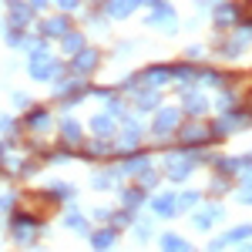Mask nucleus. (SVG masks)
Wrapping results in <instances>:
<instances>
[{"label": "nucleus", "mask_w": 252, "mask_h": 252, "mask_svg": "<svg viewBox=\"0 0 252 252\" xmlns=\"http://www.w3.org/2000/svg\"><path fill=\"white\" fill-rule=\"evenodd\" d=\"M195 155H168V161H165V175L172 178V182H182V178H189V172L195 168V161H192Z\"/></svg>", "instance_id": "obj_1"}, {"label": "nucleus", "mask_w": 252, "mask_h": 252, "mask_svg": "<svg viewBox=\"0 0 252 252\" xmlns=\"http://www.w3.org/2000/svg\"><path fill=\"white\" fill-rule=\"evenodd\" d=\"M51 74H58V64L47 58L44 47H37V51H34V61H31V78L44 81V78H51Z\"/></svg>", "instance_id": "obj_3"}, {"label": "nucleus", "mask_w": 252, "mask_h": 252, "mask_svg": "<svg viewBox=\"0 0 252 252\" xmlns=\"http://www.w3.org/2000/svg\"><path fill=\"white\" fill-rule=\"evenodd\" d=\"M161 252H195L189 242H182L175 232H165L161 235Z\"/></svg>", "instance_id": "obj_13"}, {"label": "nucleus", "mask_w": 252, "mask_h": 252, "mask_svg": "<svg viewBox=\"0 0 252 252\" xmlns=\"http://www.w3.org/2000/svg\"><path fill=\"white\" fill-rule=\"evenodd\" d=\"M74 189L67 185V182H58V185H51V198H71Z\"/></svg>", "instance_id": "obj_26"}, {"label": "nucleus", "mask_w": 252, "mask_h": 252, "mask_svg": "<svg viewBox=\"0 0 252 252\" xmlns=\"http://www.w3.org/2000/svg\"><path fill=\"white\" fill-rule=\"evenodd\" d=\"M97 54L94 51H81V54H74V58H71V67H74V74H81V78H84V74H91V71H94L97 67Z\"/></svg>", "instance_id": "obj_8"}, {"label": "nucleus", "mask_w": 252, "mask_h": 252, "mask_svg": "<svg viewBox=\"0 0 252 252\" xmlns=\"http://www.w3.org/2000/svg\"><path fill=\"white\" fill-rule=\"evenodd\" d=\"M67 225H71L74 232H88V222H84V219H78V215H67Z\"/></svg>", "instance_id": "obj_29"}, {"label": "nucleus", "mask_w": 252, "mask_h": 252, "mask_svg": "<svg viewBox=\"0 0 252 252\" xmlns=\"http://www.w3.org/2000/svg\"><path fill=\"white\" fill-rule=\"evenodd\" d=\"M239 202H246V205H252V192H242V195H239Z\"/></svg>", "instance_id": "obj_35"}, {"label": "nucleus", "mask_w": 252, "mask_h": 252, "mask_svg": "<svg viewBox=\"0 0 252 252\" xmlns=\"http://www.w3.org/2000/svg\"><path fill=\"white\" fill-rule=\"evenodd\" d=\"M152 209H155V215H161V219H172V215L178 212V202H175L172 195H158L155 202H152Z\"/></svg>", "instance_id": "obj_11"}, {"label": "nucleus", "mask_w": 252, "mask_h": 252, "mask_svg": "<svg viewBox=\"0 0 252 252\" xmlns=\"http://www.w3.org/2000/svg\"><path fill=\"white\" fill-rule=\"evenodd\" d=\"M91 131H94L97 138H111V135H115V118L97 115L94 121H91Z\"/></svg>", "instance_id": "obj_12"}, {"label": "nucleus", "mask_w": 252, "mask_h": 252, "mask_svg": "<svg viewBox=\"0 0 252 252\" xmlns=\"http://www.w3.org/2000/svg\"><path fill=\"white\" fill-rule=\"evenodd\" d=\"M10 205H14V198H10V195H0V212H7Z\"/></svg>", "instance_id": "obj_32"}, {"label": "nucleus", "mask_w": 252, "mask_h": 252, "mask_svg": "<svg viewBox=\"0 0 252 252\" xmlns=\"http://www.w3.org/2000/svg\"><path fill=\"white\" fill-rule=\"evenodd\" d=\"M168 78H172V67H148L145 74H141V81L148 84V88H158V84H168Z\"/></svg>", "instance_id": "obj_10"}, {"label": "nucleus", "mask_w": 252, "mask_h": 252, "mask_svg": "<svg viewBox=\"0 0 252 252\" xmlns=\"http://www.w3.org/2000/svg\"><path fill=\"white\" fill-rule=\"evenodd\" d=\"M58 3H61V7H64V10H74V7H78L81 0H58Z\"/></svg>", "instance_id": "obj_33"}, {"label": "nucleus", "mask_w": 252, "mask_h": 252, "mask_svg": "<svg viewBox=\"0 0 252 252\" xmlns=\"http://www.w3.org/2000/svg\"><path fill=\"white\" fill-rule=\"evenodd\" d=\"M67 27H71V24H67V17H51V20H44L40 34H44V37H67V34H71Z\"/></svg>", "instance_id": "obj_9"}, {"label": "nucleus", "mask_w": 252, "mask_h": 252, "mask_svg": "<svg viewBox=\"0 0 252 252\" xmlns=\"http://www.w3.org/2000/svg\"><path fill=\"white\" fill-rule=\"evenodd\" d=\"M47 121H51L47 111H34V115H27V125H31V128H47Z\"/></svg>", "instance_id": "obj_25"}, {"label": "nucleus", "mask_w": 252, "mask_h": 252, "mask_svg": "<svg viewBox=\"0 0 252 252\" xmlns=\"http://www.w3.org/2000/svg\"><path fill=\"white\" fill-rule=\"evenodd\" d=\"M249 235H252V225H235L232 232H225L219 242H222V246H229V242H242V239H249Z\"/></svg>", "instance_id": "obj_18"}, {"label": "nucleus", "mask_w": 252, "mask_h": 252, "mask_svg": "<svg viewBox=\"0 0 252 252\" xmlns=\"http://www.w3.org/2000/svg\"><path fill=\"white\" fill-rule=\"evenodd\" d=\"M178 205H182V209H195V205H198V195H195V192L178 195Z\"/></svg>", "instance_id": "obj_28"}, {"label": "nucleus", "mask_w": 252, "mask_h": 252, "mask_svg": "<svg viewBox=\"0 0 252 252\" xmlns=\"http://www.w3.org/2000/svg\"><path fill=\"white\" fill-rule=\"evenodd\" d=\"M235 17H239V7H232V3H225V7H219V10H215V24H219V27L232 24Z\"/></svg>", "instance_id": "obj_19"}, {"label": "nucleus", "mask_w": 252, "mask_h": 252, "mask_svg": "<svg viewBox=\"0 0 252 252\" xmlns=\"http://www.w3.org/2000/svg\"><path fill=\"white\" fill-rule=\"evenodd\" d=\"M128 222H131V215H128V212H118L115 215V225H118V229H121V225H128Z\"/></svg>", "instance_id": "obj_31"}, {"label": "nucleus", "mask_w": 252, "mask_h": 252, "mask_svg": "<svg viewBox=\"0 0 252 252\" xmlns=\"http://www.w3.org/2000/svg\"><path fill=\"white\" fill-rule=\"evenodd\" d=\"M37 235V219L34 215H14V239L20 246H31Z\"/></svg>", "instance_id": "obj_2"}, {"label": "nucleus", "mask_w": 252, "mask_h": 252, "mask_svg": "<svg viewBox=\"0 0 252 252\" xmlns=\"http://www.w3.org/2000/svg\"><path fill=\"white\" fill-rule=\"evenodd\" d=\"M118 172H97L94 178H91V185H94L97 192H104V189H111V182H115Z\"/></svg>", "instance_id": "obj_20"}, {"label": "nucleus", "mask_w": 252, "mask_h": 252, "mask_svg": "<svg viewBox=\"0 0 252 252\" xmlns=\"http://www.w3.org/2000/svg\"><path fill=\"white\" fill-rule=\"evenodd\" d=\"M51 0H31V7H47Z\"/></svg>", "instance_id": "obj_36"}, {"label": "nucleus", "mask_w": 252, "mask_h": 252, "mask_svg": "<svg viewBox=\"0 0 252 252\" xmlns=\"http://www.w3.org/2000/svg\"><path fill=\"white\" fill-rule=\"evenodd\" d=\"M148 24H152V27H161V31H168V34H172V31H175V10L168 7V3H158L155 10H152V17H148Z\"/></svg>", "instance_id": "obj_6"}, {"label": "nucleus", "mask_w": 252, "mask_h": 252, "mask_svg": "<svg viewBox=\"0 0 252 252\" xmlns=\"http://www.w3.org/2000/svg\"><path fill=\"white\" fill-rule=\"evenodd\" d=\"M178 138L185 141V148H195V145H205L212 135V128H202V125H185L182 131H178Z\"/></svg>", "instance_id": "obj_4"}, {"label": "nucleus", "mask_w": 252, "mask_h": 252, "mask_svg": "<svg viewBox=\"0 0 252 252\" xmlns=\"http://www.w3.org/2000/svg\"><path fill=\"white\" fill-rule=\"evenodd\" d=\"M148 168V158L145 155H135V158H128L125 165H121V172H145Z\"/></svg>", "instance_id": "obj_22"}, {"label": "nucleus", "mask_w": 252, "mask_h": 252, "mask_svg": "<svg viewBox=\"0 0 252 252\" xmlns=\"http://www.w3.org/2000/svg\"><path fill=\"white\" fill-rule=\"evenodd\" d=\"M215 219H222V209H219V205H209V209H202V212L195 215V225H198V229H209Z\"/></svg>", "instance_id": "obj_17"}, {"label": "nucleus", "mask_w": 252, "mask_h": 252, "mask_svg": "<svg viewBox=\"0 0 252 252\" xmlns=\"http://www.w3.org/2000/svg\"><path fill=\"white\" fill-rule=\"evenodd\" d=\"M61 40H64V51H67V54L84 51V37H81V34H67V37H61Z\"/></svg>", "instance_id": "obj_21"}, {"label": "nucleus", "mask_w": 252, "mask_h": 252, "mask_svg": "<svg viewBox=\"0 0 252 252\" xmlns=\"http://www.w3.org/2000/svg\"><path fill=\"white\" fill-rule=\"evenodd\" d=\"M135 232H138V239H148V235H152V222H141Z\"/></svg>", "instance_id": "obj_30"}, {"label": "nucleus", "mask_w": 252, "mask_h": 252, "mask_svg": "<svg viewBox=\"0 0 252 252\" xmlns=\"http://www.w3.org/2000/svg\"><path fill=\"white\" fill-rule=\"evenodd\" d=\"M34 17V7L31 3H24V0H10V27L20 31V27H27Z\"/></svg>", "instance_id": "obj_5"}, {"label": "nucleus", "mask_w": 252, "mask_h": 252, "mask_svg": "<svg viewBox=\"0 0 252 252\" xmlns=\"http://www.w3.org/2000/svg\"><path fill=\"white\" fill-rule=\"evenodd\" d=\"M175 128H178V111L175 108H161L158 118H155V135L165 138V135H172Z\"/></svg>", "instance_id": "obj_7"}, {"label": "nucleus", "mask_w": 252, "mask_h": 252, "mask_svg": "<svg viewBox=\"0 0 252 252\" xmlns=\"http://www.w3.org/2000/svg\"><path fill=\"white\" fill-rule=\"evenodd\" d=\"M135 3H141V0H108V14L111 17H128L135 10Z\"/></svg>", "instance_id": "obj_14"}, {"label": "nucleus", "mask_w": 252, "mask_h": 252, "mask_svg": "<svg viewBox=\"0 0 252 252\" xmlns=\"http://www.w3.org/2000/svg\"><path fill=\"white\" fill-rule=\"evenodd\" d=\"M138 104H141V111H152L158 104V94L155 91H138Z\"/></svg>", "instance_id": "obj_24"}, {"label": "nucleus", "mask_w": 252, "mask_h": 252, "mask_svg": "<svg viewBox=\"0 0 252 252\" xmlns=\"http://www.w3.org/2000/svg\"><path fill=\"white\" fill-rule=\"evenodd\" d=\"M61 131H64V138H67V141H81V125H78V121H71V118L61 125Z\"/></svg>", "instance_id": "obj_23"}, {"label": "nucleus", "mask_w": 252, "mask_h": 252, "mask_svg": "<svg viewBox=\"0 0 252 252\" xmlns=\"http://www.w3.org/2000/svg\"><path fill=\"white\" fill-rule=\"evenodd\" d=\"M141 202H145V192H141V189H135V192H125V205H128V209H138Z\"/></svg>", "instance_id": "obj_27"}, {"label": "nucleus", "mask_w": 252, "mask_h": 252, "mask_svg": "<svg viewBox=\"0 0 252 252\" xmlns=\"http://www.w3.org/2000/svg\"><path fill=\"white\" fill-rule=\"evenodd\" d=\"M14 125H10V118H0V131H10Z\"/></svg>", "instance_id": "obj_34"}, {"label": "nucleus", "mask_w": 252, "mask_h": 252, "mask_svg": "<svg viewBox=\"0 0 252 252\" xmlns=\"http://www.w3.org/2000/svg\"><path fill=\"white\" fill-rule=\"evenodd\" d=\"M115 229H104V232H94L91 235V242H94V252H108L111 246H115Z\"/></svg>", "instance_id": "obj_15"}, {"label": "nucleus", "mask_w": 252, "mask_h": 252, "mask_svg": "<svg viewBox=\"0 0 252 252\" xmlns=\"http://www.w3.org/2000/svg\"><path fill=\"white\" fill-rule=\"evenodd\" d=\"M205 108H209V101H205L202 94H195V91H185V111H189V115H202Z\"/></svg>", "instance_id": "obj_16"}]
</instances>
